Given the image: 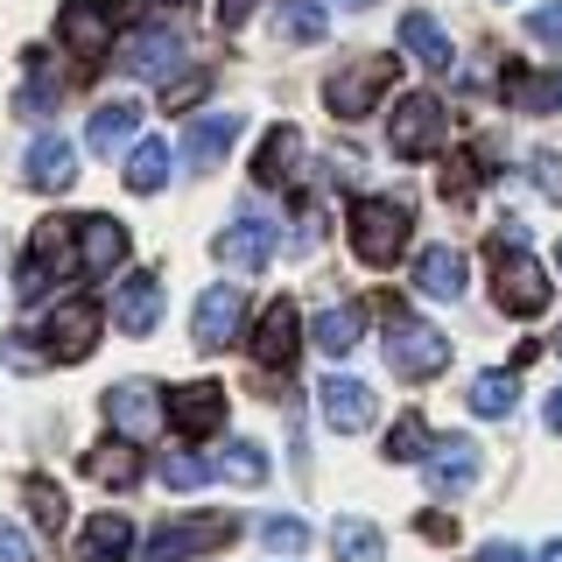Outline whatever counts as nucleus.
<instances>
[{
  "label": "nucleus",
  "mask_w": 562,
  "mask_h": 562,
  "mask_svg": "<svg viewBox=\"0 0 562 562\" xmlns=\"http://www.w3.org/2000/svg\"><path fill=\"white\" fill-rule=\"evenodd\" d=\"M386 366L401 380H436L450 366V338L436 324H422L408 310H386Z\"/></svg>",
  "instance_id": "1"
},
{
  "label": "nucleus",
  "mask_w": 562,
  "mask_h": 562,
  "mask_svg": "<svg viewBox=\"0 0 562 562\" xmlns=\"http://www.w3.org/2000/svg\"><path fill=\"white\" fill-rule=\"evenodd\" d=\"M408 204L394 198H359L351 204V246H359L366 268H394L401 254H408Z\"/></svg>",
  "instance_id": "2"
},
{
  "label": "nucleus",
  "mask_w": 562,
  "mask_h": 562,
  "mask_svg": "<svg viewBox=\"0 0 562 562\" xmlns=\"http://www.w3.org/2000/svg\"><path fill=\"white\" fill-rule=\"evenodd\" d=\"M386 140H394V155L401 162H422V155H436L450 140V113H443V99H429V92H408L386 113Z\"/></svg>",
  "instance_id": "3"
},
{
  "label": "nucleus",
  "mask_w": 562,
  "mask_h": 562,
  "mask_svg": "<svg viewBox=\"0 0 562 562\" xmlns=\"http://www.w3.org/2000/svg\"><path fill=\"white\" fill-rule=\"evenodd\" d=\"M239 527L233 514H190V520H169V527H155L148 535V555L140 562H190V555H211V549H225Z\"/></svg>",
  "instance_id": "4"
},
{
  "label": "nucleus",
  "mask_w": 562,
  "mask_h": 562,
  "mask_svg": "<svg viewBox=\"0 0 562 562\" xmlns=\"http://www.w3.org/2000/svg\"><path fill=\"white\" fill-rule=\"evenodd\" d=\"M492 260H499V310L506 316H541L549 310V274H541V260L527 254V246H499L492 239Z\"/></svg>",
  "instance_id": "5"
},
{
  "label": "nucleus",
  "mask_w": 562,
  "mask_h": 562,
  "mask_svg": "<svg viewBox=\"0 0 562 562\" xmlns=\"http://www.w3.org/2000/svg\"><path fill=\"white\" fill-rule=\"evenodd\" d=\"M386 85H394V57H359V64H345L338 78L324 85V99H330V113H338V120H366L380 105Z\"/></svg>",
  "instance_id": "6"
},
{
  "label": "nucleus",
  "mask_w": 562,
  "mask_h": 562,
  "mask_svg": "<svg viewBox=\"0 0 562 562\" xmlns=\"http://www.w3.org/2000/svg\"><path fill=\"white\" fill-rule=\"evenodd\" d=\"M99 324H105L99 303H57V310H49V324H43V359H57V366L92 359Z\"/></svg>",
  "instance_id": "7"
},
{
  "label": "nucleus",
  "mask_w": 562,
  "mask_h": 562,
  "mask_svg": "<svg viewBox=\"0 0 562 562\" xmlns=\"http://www.w3.org/2000/svg\"><path fill=\"white\" fill-rule=\"evenodd\" d=\"M99 408H105V422H113L120 436H134V443H148V436L162 429V415H169V408H162V394H155L148 380H120V386H105Z\"/></svg>",
  "instance_id": "8"
},
{
  "label": "nucleus",
  "mask_w": 562,
  "mask_h": 562,
  "mask_svg": "<svg viewBox=\"0 0 562 562\" xmlns=\"http://www.w3.org/2000/svg\"><path fill=\"white\" fill-rule=\"evenodd\" d=\"M239 316H246V295L233 289V281H218V289L198 295V316H190V345L198 351H225L239 338Z\"/></svg>",
  "instance_id": "9"
},
{
  "label": "nucleus",
  "mask_w": 562,
  "mask_h": 562,
  "mask_svg": "<svg viewBox=\"0 0 562 562\" xmlns=\"http://www.w3.org/2000/svg\"><path fill=\"white\" fill-rule=\"evenodd\" d=\"M211 254H218L233 274H260L274 260V225L260 218V211H246V218H233L218 239H211Z\"/></svg>",
  "instance_id": "10"
},
{
  "label": "nucleus",
  "mask_w": 562,
  "mask_h": 562,
  "mask_svg": "<svg viewBox=\"0 0 562 562\" xmlns=\"http://www.w3.org/2000/svg\"><path fill=\"white\" fill-rule=\"evenodd\" d=\"M176 64H183V35H176L169 22L162 29H134L127 43H120V70H127V78H162L169 85Z\"/></svg>",
  "instance_id": "11"
},
{
  "label": "nucleus",
  "mask_w": 562,
  "mask_h": 562,
  "mask_svg": "<svg viewBox=\"0 0 562 562\" xmlns=\"http://www.w3.org/2000/svg\"><path fill=\"white\" fill-rule=\"evenodd\" d=\"M57 43L70 49V57L99 64L105 49H113V14L92 8V0H70V8H57Z\"/></svg>",
  "instance_id": "12"
},
{
  "label": "nucleus",
  "mask_w": 562,
  "mask_h": 562,
  "mask_svg": "<svg viewBox=\"0 0 562 562\" xmlns=\"http://www.w3.org/2000/svg\"><path fill=\"white\" fill-rule=\"evenodd\" d=\"M295 345H303V316H295V303L281 295V303L260 310V324H254V366H281L289 373V359H295Z\"/></svg>",
  "instance_id": "13"
},
{
  "label": "nucleus",
  "mask_w": 562,
  "mask_h": 562,
  "mask_svg": "<svg viewBox=\"0 0 562 562\" xmlns=\"http://www.w3.org/2000/svg\"><path fill=\"white\" fill-rule=\"evenodd\" d=\"M316 394H324V422H330L338 436H359V429H373L380 401H373V386H366V380H351V373H330L324 386H316Z\"/></svg>",
  "instance_id": "14"
},
{
  "label": "nucleus",
  "mask_w": 562,
  "mask_h": 562,
  "mask_svg": "<svg viewBox=\"0 0 562 562\" xmlns=\"http://www.w3.org/2000/svg\"><path fill=\"white\" fill-rule=\"evenodd\" d=\"M155 316H162V274L140 268V274L120 281V295H113V330L120 338H148Z\"/></svg>",
  "instance_id": "15"
},
{
  "label": "nucleus",
  "mask_w": 562,
  "mask_h": 562,
  "mask_svg": "<svg viewBox=\"0 0 562 562\" xmlns=\"http://www.w3.org/2000/svg\"><path fill=\"white\" fill-rule=\"evenodd\" d=\"M169 422L198 443V436L211 429H225V386H211V380H190V386H176L169 394Z\"/></svg>",
  "instance_id": "16"
},
{
  "label": "nucleus",
  "mask_w": 562,
  "mask_h": 562,
  "mask_svg": "<svg viewBox=\"0 0 562 562\" xmlns=\"http://www.w3.org/2000/svg\"><path fill=\"white\" fill-rule=\"evenodd\" d=\"M78 260L92 281H113L120 268H127V225L113 218H78Z\"/></svg>",
  "instance_id": "17"
},
{
  "label": "nucleus",
  "mask_w": 562,
  "mask_h": 562,
  "mask_svg": "<svg viewBox=\"0 0 562 562\" xmlns=\"http://www.w3.org/2000/svg\"><path fill=\"white\" fill-rule=\"evenodd\" d=\"M22 176H29V190H70L78 183V148H70L64 134H35Z\"/></svg>",
  "instance_id": "18"
},
{
  "label": "nucleus",
  "mask_w": 562,
  "mask_h": 562,
  "mask_svg": "<svg viewBox=\"0 0 562 562\" xmlns=\"http://www.w3.org/2000/svg\"><path fill=\"white\" fill-rule=\"evenodd\" d=\"M422 471H429V492H471L479 485V443H471V436H450V443H436L422 457Z\"/></svg>",
  "instance_id": "19"
},
{
  "label": "nucleus",
  "mask_w": 562,
  "mask_h": 562,
  "mask_svg": "<svg viewBox=\"0 0 562 562\" xmlns=\"http://www.w3.org/2000/svg\"><path fill=\"white\" fill-rule=\"evenodd\" d=\"M499 92L514 113H562V70H506Z\"/></svg>",
  "instance_id": "20"
},
{
  "label": "nucleus",
  "mask_w": 562,
  "mask_h": 562,
  "mask_svg": "<svg viewBox=\"0 0 562 562\" xmlns=\"http://www.w3.org/2000/svg\"><path fill=\"white\" fill-rule=\"evenodd\" d=\"M401 49H408L415 64H429V70H450V64H457V49H450L443 22H436V14H422V8L401 14Z\"/></svg>",
  "instance_id": "21"
},
{
  "label": "nucleus",
  "mask_w": 562,
  "mask_h": 562,
  "mask_svg": "<svg viewBox=\"0 0 562 562\" xmlns=\"http://www.w3.org/2000/svg\"><path fill=\"white\" fill-rule=\"evenodd\" d=\"M233 140H239V113H204L198 127L183 134V162H190V169H218Z\"/></svg>",
  "instance_id": "22"
},
{
  "label": "nucleus",
  "mask_w": 562,
  "mask_h": 562,
  "mask_svg": "<svg viewBox=\"0 0 562 562\" xmlns=\"http://www.w3.org/2000/svg\"><path fill=\"white\" fill-rule=\"evenodd\" d=\"M134 555V520L127 514H99V520H85V535H78V562H127Z\"/></svg>",
  "instance_id": "23"
},
{
  "label": "nucleus",
  "mask_w": 562,
  "mask_h": 562,
  "mask_svg": "<svg viewBox=\"0 0 562 562\" xmlns=\"http://www.w3.org/2000/svg\"><path fill=\"white\" fill-rule=\"evenodd\" d=\"M134 127H140V105L134 99H105L92 120H85V148L92 155H113V148H127L134 140Z\"/></svg>",
  "instance_id": "24"
},
{
  "label": "nucleus",
  "mask_w": 562,
  "mask_h": 562,
  "mask_svg": "<svg viewBox=\"0 0 562 562\" xmlns=\"http://www.w3.org/2000/svg\"><path fill=\"white\" fill-rule=\"evenodd\" d=\"M415 289L436 295V303H457V295H464V254H457V246H429V254L415 260Z\"/></svg>",
  "instance_id": "25"
},
{
  "label": "nucleus",
  "mask_w": 562,
  "mask_h": 562,
  "mask_svg": "<svg viewBox=\"0 0 562 562\" xmlns=\"http://www.w3.org/2000/svg\"><path fill=\"white\" fill-rule=\"evenodd\" d=\"M295 162H303V134H295V127H274L268 140H260V155H254V183H289V176H295Z\"/></svg>",
  "instance_id": "26"
},
{
  "label": "nucleus",
  "mask_w": 562,
  "mask_h": 562,
  "mask_svg": "<svg viewBox=\"0 0 562 562\" xmlns=\"http://www.w3.org/2000/svg\"><path fill=\"white\" fill-rule=\"evenodd\" d=\"M359 330H366V310H359V303H338V310H324V316L310 324V345L330 351V359H345V351L359 345Z\"/></svg>",
  "instance_id": "27"
},
{
  "label": "nucleus",
  "mask_w": 562,
  "mask_h": 562,
  "mask_svg": "<svg viewBox=\"0 0 562 562\" xmlns=\"http://www.w3.org/2000/svg\"><path fill=\"white\" fill-rule=\"evenodd\" d=\"M162 183H169V140H140L127 155V190L134 198H155Z\"/></svg>",
  "instance_id": "28"
},
{
  "label": "nucleus",
  "mask_w": 562,
  "mask_h": 562,
  "mask_svg": "<svg viewBox=\"0 0 562 562\" xmlns=\"http://www.w3.org/2000/svg\"><path fill=\"white\" fill-rule=\"evenodd\" d=\"M127 443H134V436H120V443H99L92 457H85V471H92L99 485H120V492H127V485L140 479V457H134Z\"/></svg>",
  "instance_id": "29"
},
{
  "label": "nucleus",
  "mask_w": 562,
  "mask_h": 562,
  "mask_svg": "<svg viewBox=\"0 0 562 562\" xmlns=\"http://www.w3.org/2000/svg\"><path fill=\"white\" fill-rule=\"evenodd\" d=\"M330 549H338V562H386V541L373 520H338L330 527Z\"/></svg>",
  "instance_id": "30"
},
{
  "label": "nucleus",
  "mask_w": 562,
  "mask_h": 562,
  "mask_svg": "<svg viewBox=\"0 0 562 562\" xmlns=\"http://www.w3.org/2000/svg\"><path fill=\"white\" fill-rule=\"evenodd\" d=\"M274 29H281V43H324V0H281Z\"/></svg>",
  "instance_id": "31"
},
{
  "label": "nucleus",
  "mask_w": 562,
  "mask_h": 562,
  "mask_svg": "<svg viewBox=\"0 0 562 562\" xmlns=\"http://www.w3.org/2000/svg\"><path fill=\"white\" fill-rule=\"evenodd\" d=\"M514 401H520V380L514 373H479V380H471V415L499 422V415H514Z\"/></svg>",
  "instance_id": "32"
},
{
  "label": "nucleus",
  "mask_w": 562,
  "mask_h": 562,
  "mask_svg": "<svg viewBox=\"0 0 562 562\" xmlns=\"http://www.w3.org/2000/svg\"><path fill=\"white\" fill-rule=\"evenodd\" d=\"M429 450H436V436H429V422H422V415H401L394 429H386V457H394V464H422Z\"/></svg>",
  "instance_id": "33"
},
{
  "label": "nucleus",
  "mask_w": 562,
  "mask_h": 562,
  "mask_svg": "<svg viewBox=\"0 0 562 562\" xmlns=\"http://www.w3.org/2000/svg\"><path fill=\"white\" fill-rule=\"evenodd\" d=\"M218 471H225L233 485H260V479H268V450H260V443H246V436H239V443H225Z\"/></svg>",
  "instance_id": "34"
},
{
  "label": "nucleus",
  "mask_w": 562,
  "mask_h": 562,
  "mask_svg": "<svg viewBox=\"0 0 562 562\" xmlns=\"http://www.w3.org/2000/svg\"><path fill=\"white\" fill-rule=\"evenodd\" d=\"M22 499H29V514H35V527H49V535H57V527H64V514H70L64 485H49V479H29V485H22Z\"/></svg>",
  "instance_id": "35"
},
{
  "label": "nucleus",
  "mask_w": 562,
  "mask_h": 562,
  "mask_svg": "<svg viewBox=\"0 0 562 562\" xmlns=\"http://www.w3.org/2000/svg\"><path fill=\"white\" fill-rule=\"evenodd\" d=\"M204 479H211V464H204V457H190V450L162 457V485H176V492H198Z\"/></svg>",
  "instance_id": "36"
},
{
  "label": "nucleus",
  "mask_w": 562,
  "mask_h": 562,
  "mask_svg": "<svg viewBox=\"0 0 562 562\" xmlns=\"http://www.w3.org/2000/svg\"><path fill=\"white\" fill-rule=\"evenodd\" d=\"M260 541H268L274 555H303V549H310V527H303V520H281V514H274L268 527H260Z\"/></svg>",
  "instance_id": "37"
},
{
  "label": "nucleus",
  "mask_w": 562,
  "mask_h": 562,
  "mask_svg": "<svg viewBox=\"0 0 562 562\" xmlns=\"http://www.w3.org/2000/svg\"><path fill=\"white\" fill-rule=\"evenodd\" d=\"M204 92H211V78H204V70H190L183 85H162V113H183V105H198Z\"/></svg>",
  "instance_id": "38"
},
{
  "label": "nucleus",
  "mask_w": 562,
  "mask_h": 562,
  "mask_svg": "<svg viewBox=\"0 0 562 562\" xmlns=\"http://www.w3.org/2000/svg\"><path fill=\"white\" fill-rule=\"evenodd\" d=\"M527 35H535V43H549V49H562V0H549V8L527 14Z\"/></svg>",
  "instance_id": "39"
},
{
  "label": "nucleus",
  "mask_w": 562,
  "mask_h": 562,
  "mask_svg": "<svg viewBox=\"0 0 562 562\" xmlns=\"http://www.w3.org/2000/svg\"><path fill=\"white\" fill-rule=\"evenodd\" d=\"M535 190L549 204H562V155H535Z\"/></svg>",
  "instance_id": "40"
},
{
  "label": "nucleus",
  "mask_w": 562,
  "mask_h": 562,
  "mask_svg": "<svg viewBox=\"0 0 562 562\" xmlns=\"http://www.w3.org/2000/svg\"><path fill=\"white\" fill-rule=\"evenodd\" d=\"M0 562H35V541L14 520H0Z\"/></svg>",
  "instance_id": "41"
},
{
  "label": "nucleus",
  "mask_w": 562,
  "mask_h": 562,
  "mask_svg": "<svg viewBox=\"0 0 562 562\" xmlns=\"http://www.w3.org/2000/svg\"><path fill=\"white\" fill-rule=\"evenodd\" d=\"M57 92H64V85H49V78H35V85H29V92H22V99H14V105H22V113H43V105H57Z\"/></svg>",
  "instance_id": "42"
},
{
  "label": "nucleus",
  "mask_w": 562,
  "mask_h": 562,
  "mask_svg": "<svg viewBox=\"0 0 562 562\" xmlns=\"http://www.w3.org/2000/svg\"><path fill=\"white\" fill-rule=\"evenodd\" d=\"M260 0H218V29L233 35V29H246V14H254Z\"/></svg>",
  "instance_id": "43"
},
{
  "label": "nucleus",
  "mask_w": 562,
  "mask_h": 562,
  "mask_svg": "<svg viewBox=\"0 0 562 562\" xmlns=\"http://www.w3.org/2000/svg\"><path fill=\"white\" fill-rule=\"evenodd\" d=\"M415 527H422V541H457V520L450 514H422Z\"/></svg>",
  "instance_id": "44"
},
{
  "label": "nucleus",
  "mask_w": 562,
  "mask_h": 562,
  "mask_svg": "<svg viewBox=\"0 0 562 562\" xmlns=\"http://www.w3.org/2000/svg\"><path fill=\"white\" fill-rule=\"evenodd\" d=\"M479 562H527V549H514V541H485Z\"/></svg>",
  "instance_id": "45"
},
{
  "label": "nucleus",
  "mask_w": 562,
  "mask_h": 562,
  "mask_svg": "<svg viewBox=\"0 0 562 562\" xmlns=\"http://www.w3.org/2000/svg\"><path fill=\"white\" fill-rule=\"evenodd\" d=\"M541 422H549V429L562 436V386H555V394H549V408H541Z\"/></svg>",
  "instance_id": "46"
},
{
  "label": "nucleus",
  "mask_w": 562,
  "mask_h": 562,
  "mask_svg": "<svg viewBox=\"0 0 562 562\" xmlns=\"http://www.w3.org/2000/svg\"><path fill=\"white\" fill-rule=\"evenodd\" d=\"M541 562H562V535H555V541H549V549H541Z\"/></svg>",
  "instance_id": "47"
},
{
  "label": "nucleus",
  "mask_w": 562,
  "mask_h": 562,
  "mask_svg": "<svg viewBox=\"0 0 562 562\" xmlns=\"http://www.w3.org/2000/svg\"><path fill=\"white\" fill-rule=\"evenodd\" d=\"M345 8H380V0H345Z\"/></svg>",
  "instance_id": "48"
},
{
  "label": "nucleus",
  "mask_w": 562,
  "mask_h": 562,
  "mask_svg": "<svg viewBox=\"0 0 562 562\" xmlns=\"http://www.w3.org/2000/svg\"><path fill=\"white\" fill-rule=\"evenodd\" d=\"M555 268H562V246H555Z\"/></svg>",
  "instance_id": "49"
},
{
  "label": "nucleus",
  "mask_w": 562,
  "mask_h": 562,
  "mask_svg": "<svg viewBox=\"0 0 562 562\" xmlns=\"http://www.w3.org/2000/svg\"><path fill=\"white\" fill-rule=\"evenodd\" d=\"M555 351H562V330H555Z\"/></svg>",
  "instance_id": "50"
},
{
  "label": "nucleus",
  "mask_w": 562,
  "mask_h": 562,
  "mask_svg": "<svg viewBox=\"0 0 562 562\" xmlns=\"http://www.w3.org/2000/svg\"><path fill=\"white\" fill-rule=\"evenodd\" d=\"M169 8H183V0H169Z\"/></svg>",
  "instance_id": "51"
}]
</instances>
